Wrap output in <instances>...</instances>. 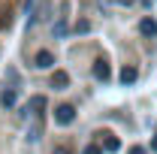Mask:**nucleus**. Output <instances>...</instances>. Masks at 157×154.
Instances as JSON below:
<instances>
[{
	"mask_svg": "<svg viewBox=\"0 0 157 154\" xmlns=\"http://www.w3.org/2000/svg\"><path fill=\"white\" fill-rule=\"evenodd\" d=\"M139 33L142 37H157V21L154 18H142L139 21Z\"/></svg>",
	"mask_w": 157,
	"mask_h": 154,
	"instance_id": "7ed1b4c3",
	"label": "nucleus"
},
{
	"mask_svg": "<svg viewBox=\"0 0 157 154\" xmlns=\"http://www.w3.org/2000/svg\"><path fill=\"white\" fill-rule=\"evenodd\" d=\"M67 30H70V27H67V21H58V24H55V37H63Z\"/></svg>",
	"mask_w": 157,
	"mask_h": 154,
	"instance_id": "9d476101",
	"label": "nucleus"
},
{
	"mask_svg": "<svg viewBox=\"0 0 157 154\" xmlns=\"http://www.w3.org/2000/svg\"><path fill=\"white\" fill-rule=\"evenodd\" d=\"M0 103H3V106H6V109H12V106H15V103H18V94H15V91H12V88H6V91H3V94H0Z\"/></svg>",
	"mask_w": 157,
	"mask_h": 154,
	"instance_id": "423d86ee",
	"label": "nucleus"
},
{
	"mask_svg": "<svg viewBox=\"0 0 157 154\" xmlns=\"http://www.w3.org/2000/svg\"><path fill=\"white\" fill-rule=\"evenodd\" d=\"M33 64H36L39 70H52V67H55V55H52L48 48H42V52H36V58H33Z\"/></svg>",
	"mask_w": 157,
	"mask_h": 154,
	"instance_id": "f03ea898",
	"label": "nucleus"
},
{
	"mask_svg": "<svg viewBox=\"0 0 157 154\" xmlns=\"http://www.w3.org/2000/svg\"><path fill=\"white\" fill-rule=\"evenodd\" d=\"M94 76H97L100 82H109V76H112V70H109V64H106L103 58H100L97 64H94Z\"/></svg>",
	"mask_w": 157,
	"mask_h": 154,
	"instance_id": "20e7f679",
	"label": "nucleus"
},
{
	"mask_svg": "<svg viewBox=\"0 0 157 154\" xmlns=\"http://www.w3.org/2000/svg\"><path fill=\"white\" fill-rule=\"evenodd\" d=\"M127 154H148V151H145L142 145H133V148H130V151H127Z\"/></svg>",
	"mask_w": 157,
	"mask_h": 154,
	"instance_id": "ddd939ff",
	"label": "nucleus"
},
{
	"mask_svg": "<svg viewBox=\"0 0 157 154\" xmlns=\"http://www.w3.org/2000/svg\"><path fill=\"white\" fill-rule=\"evenodd\" d=\"M151 148H154V151H157V136H154V142H151Z\"/></svg>",
	"mask_w": 157,
	"mask_h": 154,
	"instance_id": "dca6fc26",
	"label": "nucleus"
},
{
	"mask_svg": "<svg viewBox=\"0 0 157 154\" xmlns=\"http://www.w3.org/2000/svg\"><path fill=\"white\" fill-rule=\"evenodd\" d=\"M103 148H106V151H118V148H121L118 136H106V139H103Z\"/></svg>",
	"mask_w": 157,
	"mask_h": 154,
	"instance_id": "6e6552de",
	"label": "nucleus"
},
{
	"mask_svg": "<svg viewBox=\"0 0 157 154\" xmlns=\"http://www.w3.org/2000/svg\"><path fill=\"white\" fill-rule=\"evenodd\" d=\"M76 30H78V33H88V30H91V24H88V21H78Z\"/></svg>",
	"mask_w": 157,
	"mask_h": 154,
	"instance_id": "f8f14e48",
	"label": "nucleus"
},
{
	"mask_svg": "<svg viewBox=\"0 0 157 154\" xmlns=\"http://www.w3.org/2000/svg\"><path fill=\"white\" fill-rule=\"evenodd\" d=\"M55 121H58V124H73V121H76V109H73L70 103H60L58 109H55Z\"/></svg>",
	"mask_w": 157,
	"mask_h": 154,
	"instance_id": "f257e3e1",
	"label": "nucleus"
},
{
	"mask_svg": "<svg viewBox=\"0 0 157 154\" xmlns=\"http://www.w3.org/2000/svg\"><path fill=\"white\" fill-rule=\"evenodd\" d=\"M118 3H121V6H130V3H133V0H118Z\"/></svg>",
	"mask_w": 157,
	"mask_h": 154,
	"instance_id": "2eb2a0df",
	"label": "nucleus"
},
{
	"mask_svg": "<svg viewBox=\"0 0 157 154\" xmlns=\"http://www.w3.org/2000/svg\"><path fill=\"white\" fill-rule=\"evenodd\" d=\"M52 154H70V148H63V145H58V148H55Z\"/></svg>",
	"mask_w": 157,
	"mask_h": 154,
	"instance_id": "4468645a",
	"label": "nucleus"
},
{
	"mask_svg": "<svg viewBox=\"0 0 157 154\" xmlns=\"http://www.w3.org/2000/svg\"><path fill=\"white\" fill-rule=\"evenodd\" d=\"M33 109H45V100H42V97H33V100L27 103V112H33Z\"/></svg>",
	"mask_w": 157,
	"mask_h": 154,
	"instance_id": "1a4fd4ad",
	"label": "nucleus"
},
{
	"mask_svg": "<svg viewBox=\"0 0 157 154\" xmlns=\"http://www.w3.org/2000/svg\"><path fill=\"white\" fill-rule=\"evenodd\" d=\"M82 154H103V145H85Z\"/></svg>",
	"mask_w": 157,
	"mask_h": 154,
	"instance_id": "9b49d317",
	"label": "nucleus"
},
{
	"mask_svg": "<svg viewBox=\"0 0 157 154\" xmlns=\"http://www.w3.org/2000/svg\"><path fill=\"white\" fill-rule=\"evenodd\" d=\"M136 67H124V70H121V82H124V85H133V82H136Z\"/></svg>",
	"mask_w": 157,
	"mask_h": 154,
	"instance_id": "0eeeda50",
	"label": "nucleus"
},
{
	"mask_svg": "<svg viewBox=\"0 0 157 154\" xmlns=\"http://www.w3.org/2000/svg\"><path fill=\"white\" fill-rule=\"evenodd\" d=\"M67 85H70V76H67L63 70H58V73H52V88H55V91H63Z\"/></svg>",
	"mask_w": 157,
	"mask_h": 154,
	"instance_id": "39448f33",
	"label": "nucleus"
}]
</instances>
